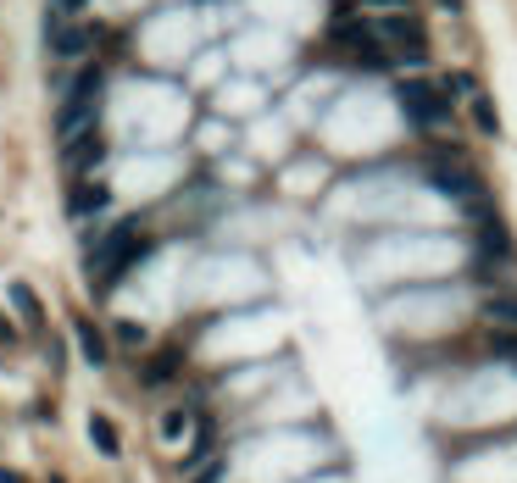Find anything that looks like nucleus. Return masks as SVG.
Listing matches in <instances>:
<instances>
[{
  "label": "nucleus",
  "instance_id": "f8f14e48",
  "mask_svg": "<svg viewBox=\"0 0 517 483\" xmlns=\"http://www.w3.org/2000/svg\"><path fill=\"white\" fill-rule=\"evenodd\" d=\"M178 362H184V350H161V356L145 367V383H161V378H173V372H178Z\"/></svg>",
  "mask_w": 517,
  "mask_h": 483
},
{
  "label": "nucleus",
  "instance_id": "4be33fe9",
  "mask_svg": "<svg viewBox=\"0 0 517 483\" xmlns=\"http://www.w3.org/2000/svg\"><path fill=\"white\" fill-rule=\"evenodd\" d=\"M0 483H17V472H6V467H0Z\"/></svg>",
  "mask_w": 517,
  "mask_h": 483
},
{
  "label": "nucleus",
  "instance_id": "dca6fc26",
  "mask_svg": "<svg viewBox=\"0 0 517 483\" xmlns=\"http://www.w3.org/2000/svg\"><path fill=\"white\" fill-rule=\"evenodd\" d=\"M473 112H478V128H484V134H495V128H501V122H495V106L484 101V94H473Z\"/></svg>",
  "mask_w": 517,
  "mask_h": 483
},
{
  "label": "nucleus",
  "instance_id": "a211bd4d",
  "mask_svg": "<svg viewBox=\"0 0 517 483\" xmlns=\"http://www.w3.org/2000/svg\"><path fill=\"white\" fill-rule=\"evenodd\" d=\"M117 339H122V344H145V328H134V322H122V328H117Z\"/></svg>",
  "mask_w": 517,
  "mask_h": 483
},
{
  "label": "nucleus",
  "instance_id": "423d86ee",
  "mask_svg": "<svg viewBox=\"0 0 517 483\" xmlns=\"http://www.w3.org/2000/svg\"><path fill=\"white\" fill-rule=\"evenodd\" d=\"M101 156H106V145H101V134H95V128H89V134H78V139H68V145H61V161H68L73 173H89V167H95Z\"/></svg>",
  "mask_w": 517,
  "mask_h": 483
},
{
  "label": "nucleus",
  "instance_id": "2eb2a0df",
  "mask_svg": "<svg viewBox=\"0 0 517 483\" xmlns=\"http://www.w3.org/2000/svg\"><path fill=\"white\" fill-rule=\"evenodd\" d=\"M84 45H89L84 28H61V34H56V56H78Z\"/></svg>",
  "mask_w": 517,
  "mask_h": 483
},
{
  "label": "nucleus",
  "instance_id": "9b49d317",
  "mask_svg": "<svg viewBox=\"0 0 517 483\" xmlns=\"http://www.w3.org/2000/svg\"><path fill=\"white\" fill-rule=\"evenodd\" d=\"M484 317H495L501 328H517V295H495V300H484Z\"/></svg>",
  "mask_w": 517,
  "mask_h": 483
},
{
  "label": "nucleus",
  "instance_id": "f03ea898",
  "mask_svg": "<svg viewBox=\"0 0 517 483\" xmlns=\"http://www.w3.org/2000/svg\"><path fill=\"white\" fill-rule=\"evenodd\" d=\"M140 250H145V245H140V234L122 222V228H112V234H106V245L95 250L89 278H95V283H117V278H122V267H134V262H140Z\"/></svg>",
  "mask_w": 517,
  "mask_h": 483
},
{
  "label": "nucleus",
  "instance_id": "9d476101",
  "mask_svg": "<svg viewBox=\"0 0 517 483\" xmlns=\"http://www.w3.org/2000/svg\"><path fill=\"white\" fill-rule=\"evenodd\" d=\"M89 434H95V444H101V456H117V428H112V416H89Z\"/></svg>",
  "mask_w": 517,
  "mask_h": 483
},
{
  "label": "nucleus",
  "instance_id": "39448f33",
  "mask_svg": "<svg viewBox=\"0 0 517 483\" xmlns=\"http://www.w3.org/2000/svg\"><path fill=\"white\" fill-rule=\"evenodd\" d=\"M373 34H378L384 45H401V56H406V61L423 56V28H417V17H384Z\"/></svg>",
  "mask_w": 517,
  "mask_h": 483
},
{
  "label": "nucleus",
  "instance_id": "412c9836",
  "mask_svg": "<svg viewBox=\"0 0 517 483\" xmlns=\"http://www.w3.org/2000/svg\"><path fill=\"white\" fill-rule=\"evenodd\" d=\"M440 6H445V12H462V0H440Z\"/></svg>",
  "mask_w": 517,
  "mask_h": 483
},
{
  "label": "nucleus",
  "instance_id": "ddd939ff",
  "mask_svg": "<svg viewBox=\"0 0 517 483\" xmlns=\"http://www.w3.org/2000/svg\"><path fill=\"white\" fill-rule=\"evenodd\" d=\"M101 206H106V189H101V183H95V189H73V211H78V217L101 211Z\"/></svg>",
  "mask_w": 517,
  "mask_h": 483
},
{
  "label": "nucleus",
  "instance_id": "6e6552de",
  "mask_svg": "<svg viewBox=\"0 0 517 483\" xmlns=\"http://www.w3.org/2000/svg\"><path fill=\"white\" fill-rule=\"evenodd\" d=\"M73 328H78V350H84V362H89V367H106V356H112V350H106V339H101V328H95V322H89V317H78V322H73Z\"/></svg>",
  "mask_w": 517,
  "mask_h": 483
},
{
  "label": "nucleus",
  "instance_id": "6ab92c4d",
  "mask_svg": "<svg viewBox=\"0 0 517 483\" xmlns=\"http://www.w3.org/2000/svg\"><path fill=\"white\" fill-rule=\"evenodd\" d=\"M0 344H17V328H12L6 317H0Z\"/></svg>",
  "mask_w": 517,
  "mask_h": 483
},
{
  "label": "nucleus",
  "instance_id": "4468645a",
  "mask_svg": "<svg viewBox=\"0 0 517 483\" xmlns=\"http://www.w3.org/2000/svg\"><path fill=\"white\" fill-rule=\"evenodd\" d=\"M490 356L517 362V328H495V334H490Z\"/></svg>",
  "mask_w": 517,
  "mask_h": 483
},
{
  "label": "nucleus",
  "instance_id": "0eeeda50",
  "mask_svg": "<svg viewBox=\"0 0 517 483\" xmlns=\"http://www.w3.org/2000/svg\"><path fill=\"white\" fill-rule=\"evenodd\" d=\"M478 255H490V262H506V255H512V239L501 234V222L490 211L478 217Z\"/></svg>",
  "mask_w": 517,
  "mask_h": 483
},
{
  "label": "nucleus",
  "instance_id": "aec40b11",
  "mask_svg": "<svg viewBox=\"0 0 517 483\" xmlns=\"http://www.w3.org/2000/svg\"><path fill=\"white\" fill-rule=\"evenodd\" d=\"M217 478H222V467H217V461H212V467H206V472H201V478H195V483H217Z\"/></svg>",
  "mask_w": 517,
  "mask_h": 483
},
{
  "label": "nucleus",
  "instance_id": "20e7f679",
  "mask_svg": "<svg viewBox=\"0 0 517 483\" xmlns=\"http://www.w3.org/2000/svg\"><path fill=\"white\" fill-rule=\"evenodd\" d=\"M429 183L445 189V195H462V201L478 195V178H473L467 167H457V156H434V161H429Z\"/></svg>",
  "mask_w": 517,
  "mask_h": 483
},
{
  "label": "nucleus",
  "instance_id": "1a4fd4ad",
  "mask_svg": "<svg viewBox=\"0 0 517 483\" xmlns=\"http://www.w3.org/2000/svg\"><path fill=\"white\" fill-rule=\"evenodd\" d=\"M12 300H17L28 328H45V311H40V300H34V289H28V283H12Z\"/></svg>",
  "mask_w": 517,
  "mask_h": 483
},
{
  "label": "nucleus",
  "instance_id": "7ed1b4c3",
  "mask_svg": "<svg viewBox=\"0 0 517 483\" xmlns=\"http://www.w3.org/2000/svg\"><path fill=\"white\" fill-rule=\"evenodd\" d=\"M401 106H406V117L417 128H440L450 117V101H445L434 84H401Z\"/></svg>",
  "mask_w": 517,
  "mask_h": 483
},
{
  "label": "nucleus",
  "instance_id": "f257e3e1",
  "mask_svg": "<svg viewBox=\"0 0 517 483\" xmlns=\"http://www.w3.org/2000/svg\"><path fill=\"white\" fill-rule=\"evenodd\" d=\"M95 106H101V73H84V78L73 84V94H68V106L56 112V134H61V145L78 139V134H89V128H95Z\"/></svg>",
  "mask_w": 517,
  "mask_h": 483
},
{
  "label": "nucleus",
  "instance_id": "f3484780",
  "mask_svg": "<svg viewBox=\"0 0 517 483\" xmlns=\"http://www.w3.org/2000/svg\"><path fill=\"white\" fill-rule=\"evenodd\" d=\"M184 428H189V411H168V416H161V434H168V439H184Z\"/></svg>",
  "mask_w": 517,
  "mask_h": 483
}]
</instances>
